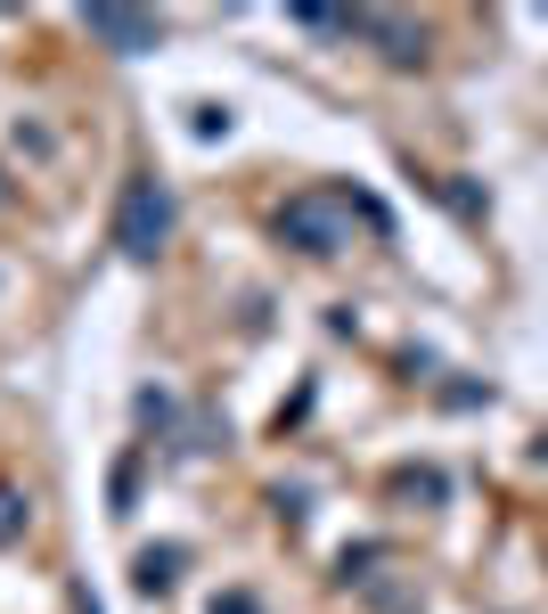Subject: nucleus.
I'll return each mask as SVG.
<instances>
[{
  "instance_id": "obj_1",
  "label": "nucleus",
  "mask_w": 548,
  "mask_h": 614,
  "mask_svg": "<svg viewBox=\"0 0 548 614\" xmlns=\"http://www.w3.org/2000/svg\"><path fill=\"white\" fill-rule=\"evenodd\" d=\"M164 238H173V197H164L156 181H132V188H123V214H115V246L147 263Z\"/></svg>"
},
{
  "instance_id": "obj_2",
  "label": "nucleus",
  "mask_w": 548,
  "mask_h": 614,
  "mask_svg": "<svg viewBox=\"0 0 548 614\" xmlns=\"http://www.w3.org/2000/svg\"><path fill=\"white\" fill-rule=\"evenodd\" d=\"M107 50H123V58H139V50H156V17H123V9H91L82 17Z\"/></svg>"
},
{
  "instance_id": "obj_3",
  "label": "nucleus",
  "mask_w": 548,
  "mask_h": 614,
  "mask_svg": "<svg viewBox=\"0 0 548 614\" xmlns=\"http://www.w3.org/2000/svg\"><path fill=\"white\" fill-rule=\"evenodd\" d=\"M173 565H180V549H147V557H139V590L173 582Z\"/></svg>"
}]
</instances>
